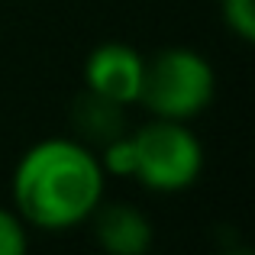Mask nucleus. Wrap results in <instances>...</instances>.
I'll return each instance as SVG.
<instances>
[{"instance_id":"1","label":"nucleus","mask_w":255,"mask_h":255,"mask_svg":"<svg viewBox=\"0 0 255 255\" xmlns=\"http://www.w3.org/2000/svg\"><path fill=\"white\" fill-rule=\"evenodd\" d=\"M104 165L78 139H42L29 145L13 171V204L23 223L68 230L104 200Z\"/></svg>"},{"instance_id":"2","label":"nucleus","mask_w":255,"mask_h":255,"mask_svg":"<svg viewBox=\"0 0 255 255\" xmlns=\"http://www.w3.org/2000/svg\"><path fill=\"white\" fill-rule=\"evenodd\" d=\"M100 165L110 174H132L149 191H184L204 168V149L181 120H162L139 126L136 132L113 139L100 152Z\"/></svg>"},{"instance_id":"3","label":"nucleus","mask_w":255,"mask_h":255,"mask_svg":"<svg viewBox=\"0 0 255 255\" xmlns=\"http://www.w3.org/2000/svg\"><path fill=\"white\" fill-rule=\"evenodd\" d=\"M217 91L213 68L194 49H162L152 62H145L139 100L162 120H191L207 110Z\"/></svg>"},{"instance_id":"4","label":"nucleus","mask_w":255,"mask_h":255,"mask_svg":"<svg viewBox=\"0 0 255 255\" xmlns=\"http://www.w3.org/2000/svg\"><path fill=\"white\" fill-rule=\"evenodd\" d=\"M145 75V58L126 42H104L87 55L84 65V81L87 91L100 94L117 104H132L139 100Z\"/></svg>"},{"instance_id":"5","label":"nucleus","mask_w":255,"mask_h":255,"mask_svg":"<svg viewBox=\"0 0 255 255\" xmlns=\"http://www.w3.org/2000/svg\"><path fill=\"white\" fill-rule=\"evenodd\" d=\"M91 223L97 243L113 255H142L152 246V220L129 204H97Z\"/></svg>"},{"instance_id":"6","label":"nucleus","mask_w":255,"mask_h":255,"mask_svg":"<svg viewBox=\"0 0 255 255\" xmlns=\"http://www.w3.org/2000/svg\"><path fill=\"white\" fill-rule=\"evenodd\" d=\"M71 123L84 142L104 149L113 139L126 136V107L84 87V94L71 104Z\"/></svg>"},{"instance_id":"7","label":"nucleus","mask_w":255,"mask_h":255,"mask_svg":"<svg viewBox=\"0 0 255 255\" xmlns=\"http://www.w3.org/2000/svg\"><path fill=\"white\" fill-rule=\"evenodd\" d=\"M223 19L243 42L255 39V0H220Z\"/></svg>"},{"instance_id":"8","label":"nucleus","mask_w":255,"mask_h":255,"mask_svg":"<svg viewBox=\"0 0 255 255\" xmlns=\"http://www.w3.org/2000/svg\"><path fill=\"white\" fill-rule=\"evenodd\" d=\"M29 239L23 230V217L0 207V255H23Z\"/></svg>"}]
</instances>
